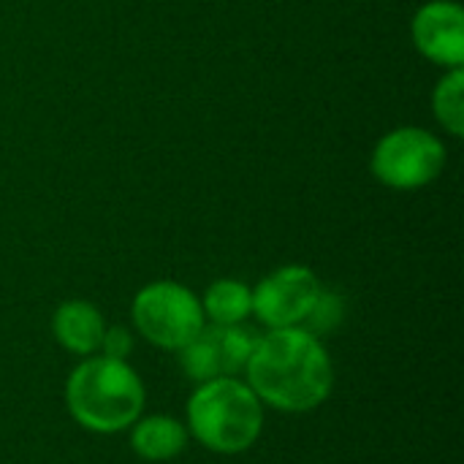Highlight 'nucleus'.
<instances>
[{
	"mask_svg": "<svg viewBox=\"0 0 464 464\" xmlns=\"http://www.w3.org/2000/svg\"><path fill=\"white\" fill-rule=\"evenodd\" d=\"M220 332V348H223V364H226V375H237V372H245V364L258 343V337L245 329L242 324L239 326H218Z\"/></svg>",
	"mask_w": 464,
	"mask_h": 464,
	"instance_id": "14",
	"label": "nucleus"
},
{
	"mask_svg": "<svg viewBox=\"0 0 464 464\" xmlns=\"http://www.w3.org/2000/svg\"><path fill=\"white\" fill-rule=\"evenodd\" d=\"M103 332H106V324H103L101 310L84 299H68L52 315L54 340L68 353H76V356L98 353Z\"/></svg>",
	"mask_w": 464,
	"mask_h": 464,
	"instance_id": "8",
	"label": "nucleus"
},
{
	"mask_svg": "<svg viewBox=\"0 0 464 464\" xmlns=\"http://www.w3.org/2000/svg\"><path fill=\"white\" fill-rule=\"evenodd\" d=\"M446 166V150L438 136L421 128H397L386 133L372 152V174L389 188L413 190L438 179Z\"/></svg>",
	"mask_w": 464,
	"mask_h": 464,
	"instance_id": "5",
	"label": "nucleus"
},
{
	"mask_svg": "<svg viewBox=\"0 0 464 464\" xmlns=\"http://www.w3.org/2000/svg\"><path fill=\"white\" fill-rule=\"evenodd\" d=\"M188 427L174 416H139L130 427V449L147 462H169L188 449Z\"/></svg>",
	"mask_w": 464,
	"mask_h": 464,
	"instance_id": "9",
	"label": "nucleus"
},
{
	"mask_svg": "<svg viewBox=\"0 0 464 464\" xmlns=\"http://www.w3.org/2000/svg\"><path fill=\"white\" fill-rule=\"evenodd\" d=\"M188 435L223 457L245 454L264 432V405L237 375H220L196 386L185 413Z\"/></svg>",
	"mask_w": 464,
	"mask_h": 464,
	"instance_id": "3",
	"label": "nucleus"
},
{
	"mask_svg": "<svg viewBox=\"0 0 464 464\" xmlns=\"http://www.w3.org/2000/svg\"><path fill=\"white\" fill-rule=\"evenodd\" d=\"M321 288L310 266H283L253 288V315L269 329L302 326Z\"/></svg>",
	"mask_w": 464,
	"mask_h": 464,
	"instance_id": "6",
	"label": "nucleus"
},
{
	"mask_svg": "<svg viewBox=\"0 0 464 464\" xmlns=\"http://www.w3.org/2000/svg\"><path fill=\"white\" fill-rule=\"evenodd\" d=\"M130 318L136 332L150 345L174 353L207 326L201 299L174 280H158L144 285L133 296Z\"/></svg>",
	"mask_w": 464,
	"mask_h": 464,
	"instance_id": "4",
	"label": "nucleus"
},
{
	"mask_svg": "<svg viewBox=\"0 0 464 464\" xmlns=\"http://www.w3.org/2000/svg\"><path fill=\"white\" fill-rule=\"evenodd\" d=\"M130 351H133V334H130V329H125V326H106V332L101 337L98 353L101 356H109V359L128 362Z\"/></svg>",
	"mask_w": 464,
	"mask_h": 464,
	"instance_id": "15",
	"label": "nucleus"
},
{
	"mask_svg": "<svg viewBox=\"0 0 464 464\" xmlns=\"http://www.w3.org/2000/svg\"><path fill=\"white\" fill-rule=\"evenodd\" d=\"M147 402L139 372L101 353L84 356L65 381V408L71 419L95 435H117L133 427Z\"/></svg>",
	"mask_w": 464,
	"mask_h": 464,
	"instance_id": "2",
	"label": "nucleus"
},
{
	"mask_svg": "<svg viewBox=\"0 0 464 464\" xmlns=\"http://www.w3.org/2000/svg\"><path fill=\"white\" fill-rule=\"evenodd\" d=\"M201 310L212 326H239L253 315V288L239 280H218L207 288Z\"/></svg>",
	"mask_w": 464,
	"mask_h": 464,
	"instance_id": "10",
	"label": "nucleus"
},
{
	"mask_svg": "<svg viewBox=\"0 0 464 464\" xmlns=\"http://www.w3.org/2000/svg\"><path fill=\"white\" fill-rule=\"evenodd\" d=\"M432 106H435V117L438 122L451 133V136H462L464 133V73L462 68H451V73H446L432 95Z\"/></svg>",
	"mask_w": 464,
	"mask_h": 464,
	"instance_id": "12",
	"label": "nucleus"
},
{
	"mask_svg": "<svg viewBox=\"0 0 464 464\" xmlns=\"http://www.w3.org/2000/svg\"><path fill=\"white\" fill-rule=\"evenodd\" d=\"M245 372L261 405L280 413L315 411L334 389V364L324 340L302 326L269 329L258 337Z\"/></svg>",
	"mask_w": 464,
	"mask_h": 464,
	"instance_id": "1",
	"label": "nucleus"
},
{
	"mask_svg": "<svg viewBox=\"0 0 464 464\" xmlns=\"http://www.w3.org/2000/svg\"><path fill=\"white\" fill-rule=\"evenodd\" d=\"M343 321H345V296L337 291L321 288V294H318L315 304L310 307L302 329H307L315 337H324V334L337 332L343 326Z\"/></svg>",
	"mask_w": 464,
	"mask_h": 464,
	"instance_id": "13",
	"label": "nucleus"
},
{
	"mask_svg": "<svg viewBox=\"0 0 464 464\" xmlns=\"http://www.w3.org/2000/svg\"><path fill=\"white\" fill-rule=\"evenodd\" d=\"M416 49L446 68H462L464 63V11L451 0H432L413 16Z\"/></svg>",
	"mask_w": 464,
	"mask_h": 464,
	"instance_id": "7",
	"label": "nucleus"
},
{
	"mask_svg": "<svg viewBox=\"0 0 464 464\" xmlns=\"http://www.w3.org/2000/svg\"><path fill=\"white\" fill-rule=\"evenodd\" d=\"M179 353V367L182 372L198 383L212 381L226 375V364H223V348H220V332L218 326H204L185 348L177 351Z\"/></svg>",
	"mask_w": 464,
	"mask_h": 464,
	"instance_id": "11",
	"label": "nucleus"
}]
</instances>
